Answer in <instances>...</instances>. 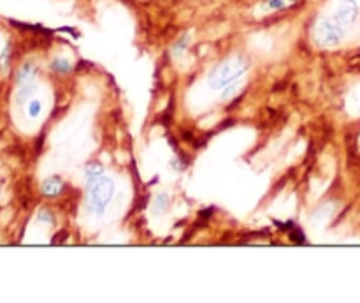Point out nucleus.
Instances as JSON below:
<instances>
[{
    "label": "nucleus",
    "mask_w": 360,
    "mask_h": 303,
    "mask_svg": "<svg viewBox=\"0 0 360 303\" xmlns=\"http://www.w3.org/2000/svg\"><path fill=\"white\" fill-rule=\"evenodd\" d=\"M51 214H49V211H46V210H42L41 214H39V221H42V222H51Z\"/></svg>",
    "instance_id": "2eb2a0df"
},
{
    "label": "nucleus",
    "mask_w": 360,
    "mask_h": 303,
    "mask_svg": "<svg viewBox=\"0 0 360 303\" xmlns=\"http://www.w3.org/2000/svg\"><path fill=\"white\" fill-rule=\"evenodd\" d=\"M41 109H42L41 101H30V102H28V115H30L32 118H35V116L41 115Z\"/></svg>",
    "instance_id": "9d476101"
},
{
    "label": "nucleus",
    "mask_w": 360,
    "mask_h": 303,
    "mask_svg": "<svg viewBox=\"0 0 360 303\" xmlns=\"http://www.w3.org/2000/svg\"><path fill=\"white\" fill-rule=\"evenodd\" d=\"M246 73V63L243 60H229V62L218 63L213 70L207 76V85H210L213 90H224L229 85L236 83L238 80H241Z\"/></svg>",
    "instance_id": "f03ea898"
},
{
    "label": "nucleus",
    "mask_w": 360,
    "mask_h": 303,
    "mask_svg": "<svg viewBox=\"0 0 360 303\" xmlns=\"http://www.w3.org/2000/svg\"><path fill=\"white\" fill-rule=\"evenodd\" d=\"M104 173V168L98 162H91V164L86 166V180H94L97 176H101Z\"/></svg>",
    "instance_id": "0eeeda50"
},
{
    "label": "nucleus",
    "mask_w": 360,
    "mask_h": 303,
    "mask_svg": "<svg viewBox=\"0 0 360 303\" xmlns=\"http://www.w3.org/2000/svg\"><path fill=\"white\" fill-rule=\"evenodd\" d=\"M186 44H188V37H183V41H179L178 44L174 46V55H179V53H183L185 51V48H186Z\"/></svg>",
    "instance_id": "ddd939ff"
},
{
    "label": "nucleus",
    "mask_w": 360,
    "mask_h": 303,
    "mask_svg": "<svg viewBox=\"0 0 360 303\" xmlns=\"http://www.w3.org/2000/svg\"><path fill=\"white\" fill-rule=\"evenodd\" d=\"M345 37V27L338 23L336 20H322L319 21L315 28V39L323 48H334L340 44Z\"/></svg>",
    "instance_id": "7ed1b4c3"
},
{
    "label": "nucleus",
    "mask_w": 360,
    "mask_h": 303,
    "mask_svg": "<svg viewBox=\"0 0 360 303\" xmlns=\"http://www.w3.org/2000/svg\"><path fill=\"white\" fill-rule=\"evenodd\" d=\"M267 6H269L271 9H281V7H285V0H269Z\"/></svg>",
    "instance_id": "4468645a"
},
{
    "label": "nucleus",
    "mask_w": 360,
    "mask_h": 303,
    "mask_svg": "<svg viewBox=\"0 0 360 303\" xmlns=\"http://www.w3.org/2000/svg\"><path fill=\"white\" fill-rule=\"evenodd\" d=\"M167 206H169L167 194H158L157 199H155V214H162V211L167 210Z\"/></svg>",
    "instance_id": "6e6552de"
},
{
    "label": "nucleus",
    "mask_w": 360,
    "mask_h": 303,
    "mask_svg": "<svg viewBox=\"0 0 360 303\" xmlns=\"http://www.w3.org/2000/svg\"><path fill=\"white\" fill-rule=\"evenodd\" d=\"M238 90H239L238 85L234 83L229 85V87H225L224 92H221V99H224V101H229V99H232L236 94H238Z\"/></svg>",
    "instance_id": "9b49d317"
},
{
    "label": "nucleus",
    "mask_w": 360,
    "mask_h": 303,
    "mask_svg": "<svg viewBox=\"0 0 360 303\" xmlns=\"http://www.w3.org/2000/svg\"><path fill=\"white\" fill-rule=\"evenodd\" d=\"M34 76H35V67L32 66V63H25V66L18 70L16 81L20 85H27L28 81L34 80Z\"/></svg>",
    "instance_id": "423d86ee"
},
{
    "label": "nucleus",
    "mask_w": 360,
    "mask_h": 303,
    "mask_svg": "<svg viewBox=\"0 0 360 303\" xmlns=\"http://www.w3.org/2000/svg\"><path fill=\"white\" fill-rule=\"evenodd\" d=\"M115 196V183L111 178L101 175L88 180V210L95 215H104L105 208Z\"/></svg>",
    "instance_id": "f257e3e1"
},
{
    "label": "nucleus",
    "mask_w": 360,
    "mask_h": 303,
    "mask_svg": "<svg viewBox=\"0 0 360 303\" xmlns=\"http://www.w3.org/2000/svg\"><path fill=\"white\" fill-rule=\"evenodd\" d=\"M51 67H53V70H56V73H69V70L72 69V66H70L69 60H63V58L53 60Z\"/></svg>",
    "instance_id": "1a4fd4ad"
},
{
    "label": "nucleus",
    "mask_w": 360,
    "mask_h": 303,
    "mask_svg": "<svg viewBox=\"0 0 360 303\" xmlns=\"http://www.w3.org/2000/svg\"><path fill=\"white\" fill-rule=\"evenodd\" d=\"M62 189H63V182L60 176H49V178H46L41 185L42 194L48 197L58 196V194L62 192Z\"/></svg>",
    "instance_id": "39448f33"
},
{
    "label": "nucleus",
    "mask_w": 360,
    "mask_h": 303,
    "mask_svg": "<svg viewBox=\"0 0 360 303\" xmlns=\"http://www.w3.org/2000/svg\"><path fill=\"white\" fill-rule=\"evenodd\" d=\"M357 16H359V4L355 2V0H341V2L338 4L336 13H334V20H336L338 23L343 25V27L354 23V21L357 20Z\"/></svg>",
    "instance_id": "20e7f679"
},
{
    "label": "nucleus",
    "mask_w": 360,
    "mask_h": 303,
    "mask_svg": "<svg viewBox=\"0 0 360 303\" xmlns=\"http://www.w3.org/2000/svg\"><path fill=\"white\" fill-rule=\"evenodd\" d=\"M32 94H34V87H30V85H25V87L18 92V102H25Z\"/></svg>",
    "instance_id": "f8f14e48"
}]
</instances>
